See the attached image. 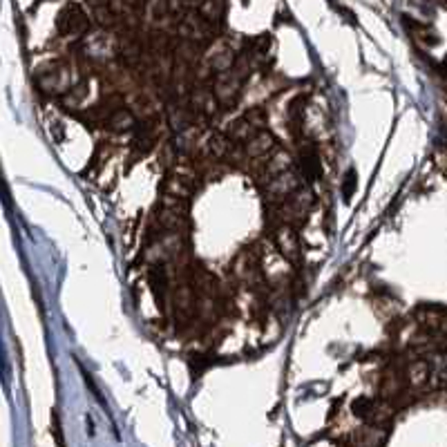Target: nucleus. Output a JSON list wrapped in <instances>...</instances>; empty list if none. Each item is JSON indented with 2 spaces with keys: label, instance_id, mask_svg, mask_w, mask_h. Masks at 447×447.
I'll list each match as a JSON object with an SVG mask.
<instances>
[{
  "label": "nucleus",
  "instance_id": "1",
  "mask_svg": "<svg viewBox=\"0 0 447 447\" xmlns=\"http://www.w3.org/2000/svg\"><path fill=\"white\" fill-rule=\"evenodd\" d=\"M88 16L79 7V5H70L65 7L63 12L59 14V21H56V27H59L61 34H68V36H76V34H83L88 30Z\"/></svg>",
  "mask_w": 447,
  "mask_h": 447
},
{
  "label": "nucleus",
  "instance_id": "2",
  "mask_svg": "<svg viewBox=\"0 0 447 447\" xmlns=\"http://www.w3.org/2000/svg\"><path fill=\"white\" fill-rule=\"evenodd\" d=\"M240 88H242V81L237 79V76L222 72L220 81L215 85V99L220 101L222 106H233L237 101V94H240Z\"/></svg>",
  "mask_w": 447,
  "mask_h": 447
},
{
  "label": "nucleus",
  "instance_id": "3",
  "mask_svg": "<svg viewBox=\"0 0 447 447\" xmlns=\"http://www.w3.org/2000/svg\"><path fill=\"white\" fill-rule=\"evenodd\" d=\"M271 190V195H280V197H289L293 195L298 190V177L293 175V173H280V175H275L273 177V182L269 186Z\"/></svg>",
  "mask_w": 447,
  "mask_h": 447
},
{
  "label": "nucleus",
  "instance_id": "4",
  "mask_svg": "<svg viewBox=\"0 0 447 447\" xmlns=\"http://www.w3.org/2000/svg\"><path fill=\"white\" fill-rule=\"evenodd\" d=\"M255 132H260V130H255L253 123L246 117H242V119H237V121L231 123V128H228V132H226V139L228 141H237V144H246V141H249Z\"/></svg>",
  "mask_w": 447,
  "mask_h": 447
},
{
  "label": "nucleus",
  "instance_id": "5",
  "mask_svg": "<svg viewBox=\"0 0 447 447\" xmlns=\"http://www.w3.org/2000/svg\"><path fill=\"white\" fill-rule=\"evenodd\" d=\"M273 148V137L269 132H255V135L246 141V152H249L251 157H264L269 155Z\"/></svg>",
  "mask_w": 447,
  "mask_h": 447
},
{
  "label": "nucleus",
  "instance_id": "6",
  "mask_svg": "<svg viewBox=\"0 0 447 447\" xmlns=\"http://www.w3.org/2000/svg\"><path fill=\"white\" fill-rule=\"evenodd\" d=\"M278 246H280V251L287 255V258H293V255H298L300 253V244H298V237L293 231H289V228H282V231L278 233Z\"/></svg>",
  "mask_w": 447,
  "mask_h": 447
},
{
  "label": "nucleus",
  "instance_id": "7",
  "mask_svg": "<svg viewBox=\"0 0 447 447\" xmlns=\"http://www.w3.org/2000/svg\"><path fill=\"white\" fill-rule=\"evenodd\" d=\"M405 25H407V30H410V32L414 34L416 41L427 43V45H434V43H436L434 32H432L427 25H421L418 21H412V18H407V16H405Z\"/></svg>",
  "mask_w": 447,
  "mask_h": 447
},
{
  "label": "nucleus",
  "instance_id": "8",
  "mask_svg": "<svg viewBox=\"0 0 447 447\" xmlns=\"http://www.w3.org/2000/svg\"><path fill=\"white\" fill-rule=\"evenodd\" d=\"M108 126L112 130H117V132H123V130H128V128L135 126V117H132L128 110H117V112L110 114Z\"/></svg>",
  "mask_w": 447,
  "mask_h": 447
},
{
  "label": "nucleus",
  "instance_id": "9",
  "mask_svg": "<svg viewBox=\"0 0 447 447\" xmlns=\"http://www.w3.org/2000/svg\"><path fill=\"white\" fill-rule=\"evenodd\" d=\"M208 148H211V155L224 157L231 152V141H228L226 137H213L211 141H208Z\"/></svg>",
  "mask_w": 447,
  "mask_h": 447
},
{
  "label": "nucleus",
  "instance_id": "10",
  "mask_svg": "<svg viewBox=\"0 0 447 447\" xmlns=\"http://www.w3.org/2000/svg\"><path fill=\"white\" fill-rule=\"evenodd\" d=\"M175 304H177V309H182V311L193 307V293H190L188 287H179L175 291Z\"/></svg>",
  "mask_w": 447,
  "mask_h": 447
},
{
  "label": "nucleus",
  "instance_id": "11",
  "mask_svg": "<svg viewBox=\"0 0 447 447\" xmlns=\"http://www.w3.org/2000/svg\"><path fill=\"white\" fill-rule=\"evenodd\" d=\"M372 410H374V405H372V401H367V398H360V401L354 403V414H358V416H367Z\"/></svg>",
  "mask_w": 447,
  "mask_h": 447
},
{
  "label": "nucleus",
  "instance_id": "12",
  "mask_svg": "<svg viewBox=\"0 0 447 447\" xmlns=\"http://www.w3.org/2000/svg\"><path fill=\"white\" fill-rule=\"evenodd\" d=\"M52 432H54V439L59 443V447H65V439H63V430H61V421H59V414L54 412L52 418Z\"/></svg>",
  "mask_w": 447,
  "mask_h": 447
},
{
  "label": "nucleus",
  "instance_id": "13",
  "mask_svg": "<svg viewBox=\"0 0 447 447\" xmlns=\"http://www.w3.org/2000/svg\"><path fill=\"white\" fill-rule=\"evenodd\" d=\"M354 190H356V173H354V170H349L347 179H345V199H347V202L351 199V195H354Z\"/></svg>",
  "mask_w": 447,
  "mask_h": 447
}]
</instances>
